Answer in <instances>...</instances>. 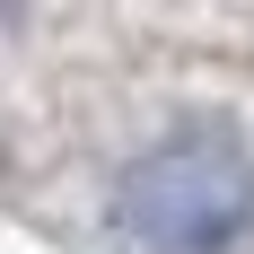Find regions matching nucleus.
<instances>
[{"label":"nucleus","mask_w":254,"mask_h":254,"mask_svg":"<svg viewBox=\"0 0 254 254\" xmlns=\"http://www.w3.org/2000/svg\"><path fill=\"white\" fill-rule=\"evenodd\" d=\"M254 237V158L219 131H176L114 184V254H237Z\"/></svg>","instance_id":"1"}]
</instances>
